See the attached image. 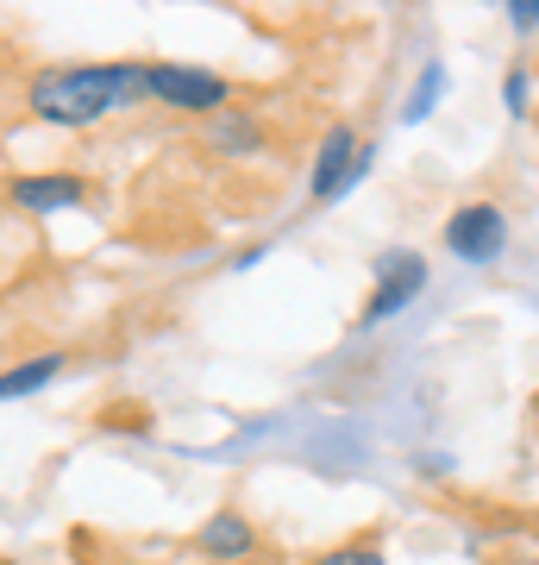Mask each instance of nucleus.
Here are the masks:
<instances>
[{"label": "nucleus", "mask_w": 539, "mask_h": 565, "mask_svg": "<svg viewBox=\"0 0 539 565\" xmlns=\"http://www.w3.org/2000/svg\"><path fill=\"white\" fill-rule=\"evenodd\" d=\"M144 102V63H44L25 82V114L51 132H95Z\"/></svg>", "instance_id": "obj_1"}, {"label": "nucleus", "mask_w": 539, "mask_h": 565, "mask_svg": "<svg viewBox=\"0 0 539 565\" xmlns=\"http://www.w3.org/2000/svg\"><path fill=\"white\" fill-rule=\"evenodd\" d=\"M144 102L170 107V114H188V120H214L220 107H233V82L214 76V70H195V63H144Z\"/></svg>", "instance_id": "obj_2"}, {"label": "nucleus", "mask_w": 539, "mask_h": 565, "mask_svg": "<svg viewBox=\"0 0 539 565\" xmlns=\"http://www.w3.org/2000/svg\"><path fill=\"white\" fill-rule=\"evenodd\" d=\"M370 158H377V145H364L345 120L326 126L314 145V170H308V202L326 207V202H339V195H352L370 177Z\"/></svg>", "instance_id": "obj_3"}, {"label": "nucleus", "mask_w": 539, "mask_h": 565, "mask_svg": "<svg viewBox=\"0 0 539 565\" xmlns=\"http://www.w3.org/2000/svg\"><path fill=\"white\" fill-rule=\"evenodd\" d=\"M420 289H427V258H420V252H408V245L382 252V258H377V282H370V296H364L358 327H382V321H396V315H401L408 302H414Z\"/></svg>", "instance_id": "obj_4"}, {"label": "nucleus", "mask_w": 539, "mask_h": 565, "mask_svg": "<svg viewBox=\"0 0 539 565\" xmlns=\"http://www.w3.org/2000/svg\"><path fill=\"white\" fill-rule=\"evenodd\" d=\"M445 252L459 264H496L508 252V214L496 202H464L445 214Z\"/></svg>", "instance_id": "obj_5"}, {"label": "nucleus", "mask_w": 539, "mask_h": 565, "mask_svg": "<svg viewBox=\"0 0 539 565\" xmlns=\"http://www.w3.org/2000/svg\"><path fill=\"white\" fill-rule=\"evenodd\" d=\"M95 202V182L76 177V170H25V177L7 182V207H20V214H69V207Z\"/></svg>", "instance_id": "obj_6"}, {"label": "nucleus", "mask_w": 539, "mask_h": 565, "mask_svg": "<svg viewBox=\"0 0 539 565\" xmlns=\"http://www.w3.org/2000/svg\"><path fill=\"white\" fill-rule=\"evenodd\" d=\"M188 546L214 565H245V559H258V527H251L245 509L220 503V509H207V522L188 534Z\"/></svg>", "instance_id": "obj_7"}, {"label": "nucleus", "mask_w": 539, "mask_h": 565, "mask_svg": "<svg viewBox=\"0 0 539 565\" xmlns=\"http://www.w3.org/2000/svg\"><path fill=\"white\" fill-rule=\"evenodd\" d=\"M263 145H270V132H263V120L251 114V107H220L214 120H201V151L207 158H226V163H245V158H263Z\"/></svg>", "instance_id": "obj_8"}, {"label": "nucleus", "mask_w": 539, "mask_h": 565, "mask_svg": "<svg viewBox=\"0 0 539 565\" xmlns=\"http://www.w3.org/2000/svg\"><path fill=\"white\" fill-rule=\"evenodd\" d=\"M69 371V352H32V359H13L7 371H0V403H20V396H39V390H51Z\"/></svg>", "instance_id": "obj_9"}, {"label": "nucleus", "mask_w": 539, "mask_h": 565, "mask_svg": "<svg viewBox=\"0 0 539 565\" xmlns=\"http://www.w3.org/2000/svg\"><path fill=\"white\" fill-rule=\"evenodd\" d=\"M440 95H445V63L433 57V63H420L414 88H408V102H401V126H420L433 107H440Z\"/></svg>", "instance_id": "obj_10"}, {"label": "nucleus", "mask_w": 539, "mask_h": 565, "mask_svg": "<svg viewBox=\"0 0 539 565\" xmlns=\"http://www.w3.org/2000/svg\"><path fill=\"white\" fill-rule=\"evenodd\" d=\"M301 565H389V546L377 534H358V541L326 546V553H314V559H301Z\"/></svg>", "instance_id": "obj_11"}, {"label": "nucleus", "mask_w": 539, "mask_h": 565, "mask_svg": "<svg viewBox=\"0 0 539 565\" xmlns=\"http://www.w3.org/2000/svg\"><path fill=\"white\" fill-rule=\"evenodd\" d=\"M527 88H533V82H527V70H508V82H502V102H508V114H527Z\"/></svg>", "instance_id": "obj_12"}, {"label": "nucleus", "mask_w": 539, "mask_h": 565, "mask_svg": "<svg viewBox=\"0 0 539 565\" xmlns=\"http://www.w3.org/2000/svg\"><path fill=\"white\" fill-rule=\"evenodd\" d=\"M508 25H515V32H533L539 25V0H508Z\"/></svg>", "instance_id": "obj_13"}, {"label": "nucleus", "mask_w": 539, "mask_h": 565, "mask_svg": "<svg viewBox=\"0 0 539 565\" xmlns=\"http://www.w3.org/2000/svg\"><path fill=\"white\" fill-rule=\"evenodd\" d=\"M0 565H13V559H0Z\"/></svg>", "instance_id": "obj_14"}]
</instances>
